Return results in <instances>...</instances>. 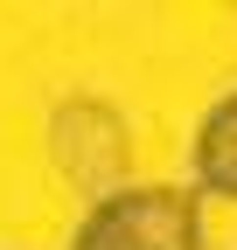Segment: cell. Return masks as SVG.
I'll return each mask as SVG.
<instances>
[{
	"label": "cell",
	"mask_w": 237,
	"mask_h": 250,
	"mask_svg": "<svg viewBox=\"0 0 237 250\" xmlns=\"http://www.w3.org/2000/svg\"><path fill=\"white\" fill-rule=\"evenodd\" d=\"M195 188L216 202H237V90L216 98L195 125Z\"/></svg>",
	"instance_id": "3957f363"
},
{
	"label": "cell",
	"mask_w": 237,
	"mask_h": 250,
	"mask_svg": "<svg viewBox=\"0 0 237 250\" xmlns=\"http://www.w3.org/2000/svg\"><path fill=\"white\" fill-rule=\"evenodd\" d=\"M202 202L189 188H118L91 202L70 236V250H195Z\"/></svg>",
	"instance_id": "6da1fadb"
},
{
	"label": "cell",
	"mask_w": 237,
	"mask_h": 250,
	"mask_svg": "<svg viewBox=\"0 0 237 250\" xmlns=\"http://www.w3.org/2000/svg\"><path fill=\"white\" fill-rule=\"evenodd\" d=\"M49 146H56V167H63L91 202H105V195L126 188L133 132H126V118H118L112 104H98V98H70L63 111H56V125H49Z\"/></svg>",
	"instance_id": "7a4b0ae2"
}]
</instances>
